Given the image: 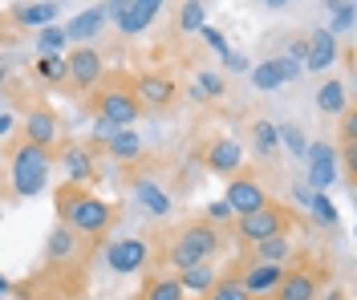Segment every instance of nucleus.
Masks as SVG:
<instances>
[{"mask_svg":"<svg viewBox=\"0 0 357 300\" xmlns=\"http://www.w3.org/2000/svg\"><path fill=\"white\" fill-rule=\"evenodd\" d=\"M276 70H280V77H284V81H296V77L305 73V61H296V57H289V53H284V57H276Z\"/></svg>","mask_w":357,"mask_h":300,"instance_id":"36","label":"nucleus"},{"mask_svg":"<svg viewBox=\"0 0 357 300\" xmlns=\"http://www.w3.org/2000/svg\"><path fill=\"white\" fill-rule=\"evenodd\" d=\"M223 203H227L231 215L240 219V215L260 211L264 203H272V199H268V191L256 183V179H248V175H231V183H227V191H223Z\"/></svg>","mask_w":357,"mask_h":300,"instance_id":"8","label":"nucleus"},{"mask_svg":"<svg viewBox=\"0 0 357 300\" xmlns=\"http://www.w3.org/2000/svg\"><path fill=\"white\" fill-rule=\"evenodd\" d=\"M252 139H256V150H260V155H276V146H280L272 122H256V126H252Z\"/></svg>","mask_w":357,"mask_h":300,"instance_id":"32","label":"nucleus"},{"mask_svg":"<svg viewBox=\"0 0 357 300\" xmlns=\"http://www.w3.org/2000/svg\"><path fill=\"white\" fill-rule=\"evenodd\" d=\"M37 73H41L45 81H66V61L61 57H41L37 61Z\"/></svg>","mask_w":357,"mask_h":300,"instance_id":"34","label":"nucleus"},{"mask_svg":"<svg viewBox=\"0 0 357 300\" xmlns=\"http://www.w3.org/2000/svg\"><path fill=\"white\" fill-rule=\"evenodd\" d=\"M329 300H345V297H341V292H333V297H329Z\"/></svg>","mask_w":357,"mask_h":300,"instance_id":"48","label":"nucleus"},{"mask_svg":"<svg viewBox=\"0 0 357 300\" xmlns=\"http://www.w3.org/2000/svg\"><path fill=\"white\" fill-rule=\"evenodd\" d=\"M102 8H106V21H118V17H122V13H126V8H130V0H106V4H102Z\"/></svg>","mask_w":357,"mask_h":300,"instance_id":"41","label":"nucleus"},{"mask_svg":"<svg viewBox=\"0 0 357 300\" xmlns=\"http://www.w3.org/2000/svg\"><path fill=\"white\" fill-rule=\"evenodd\" d=\"M321 276L309 268H284V280L276 284V300H317Z\"/></svg>","mask_w":357,"mask_h":300,"instance_id":"13","label":"nucleus"},{"mask_svg":"<svg viewBox=\"0 0 357 300\" xmlns=\"http://www.w3.org/2000/svg\"><path fill=\"white\" fill-rule=\"evenodd\" d=\"M309 211L325 223V228H337V207H333V199H329V191H312Z\"/></svg>","mask_w":357,"mask_h":300,"instance_id":"31","label":"nucleus"},{"mask_svg":"<svg viewBox=\"0 0 357 300\" xmlns=\"http://www.w3.org/2000/svg\"><path fill=\"white\" fill-rule=\"evenodd\" d=\"M337 61V37L329 29H317L309 41H305V70L309 73H325Z\"/></svg>","mask_w":357,"mask_h":300,"instance_id":"15","label":"nucleus"},{"mask_svg":"<svg viewBox=\"0 0 357 300\" xmlns=\"http://www.w3.org/2000/svg\"><path fill=\"white\" fill-rule=\"evenodd\" d=\"M102 24H106V8L93 4V8L77 13V17L66 24V41H93V37L102 33Z\"/></svg>","mask_w":357,"mask_h":300,"instance_id":"18","label":"nucleus"},{"mask_svg":"<svg viewBox=\"0 0 357 300\" xmlns=\"http://www.w3.org/2000/svg\"><path fill=\"white\" fill-rule=\"evenodd\" d=\"M106 150H110V159H118V162H138L142 159V139L126 126V130H114L110 139H106Z\"/></svg>","mask_w":357,"mask_h":300,"instance_id":"22","label":"nucleus"},{"mask_svg":"<svg viewBox=\"0 0 357 300\" xmlns=\"http://www.w3.org/2000/svg\"><path fill=\"white\" fill-rule=\"evenodd\" d=\"M37 49H41L45 57H57V53L66 49V29H57V24L37 29Z\"/></svg>","mask_w":357,"mask_h":300,"instance_id":"29","label":"nucleus"},{"mask_svg":"<svg viewBox=\"0 0 357 300\" xmlns=\"http://www.w3.org/2000/svg\"><path fill=\"white\" fill-rule=\"evenodd\" d=\"M45 255H49L53 264H66V260L77 255V235H73L69 223H57V228L49 231V239H45Z\"/></svg>","mask_w":357,"mask_h":300,"instance_id":"19","label":"nucleus"},{"mask_svg":"<svg viewBox=\"0 0 357 300\" xmlns=\"http://www.w3.org/2000/svg\"><path fill=\"white\" fill-rule=\"evenodd\" d=\"M305 159H309V187H312V191H329V187L341 179V171H337V146H333V142H309Z\"/></svg>","mask_w":357,"mask_h":300,"instance_id":"9","label":"nucleus"},{"mask_svg":"<svg viewBox=\"0 0 357 300\" xmlns=\"http://www.w3.org/2000/svg\"><path fill=\"white\" fill-rule=\"evenodd\" d=\"M45 4H53V0H45Z\"/></svg>","mask_w":357,"mask_h":300,"instance_id":"50","label":"nucleus"},{"mask_svg":"<svg viewBox=\"0 0 357 300\" xmlns=\"http://www.w3.org/2000/svg\"><path fill=\"white\" fill-rule=\"evenodd\" d=\"M268 8H284V4H289V0H264Z\"/></svg>","mask_w":357,"mask_h":300,"instance_id":"47","label":"nucleus"},{"mask_svg":"<svg viewBox=\"0 0 357 300\" xmlns=\"http://www.w3.org/2000/svg\"><path fill=\"white\" fill-rule=\"evenodd\" d=\"M130 191H134V203L146 211V215H155V219H167L171 207H175V203H171V195H167L155 179H134Z\"/></svg>","mask_w":357,"mask_h":300,"instance_id":"16","label":"nucleus"},{"mask_svg":"<svg viewBox=\"0 0 357 300\" xmlns=\"http://www.w3.org/2000/svg\"><path fill=\"white\" fill-rule=\"evenodd\" d=\"M13 21H17V24H29V29H45V24L57 21V4H45V0L17 4V8H13Z\"/></svg>","mask_w":357,"mask_h":300,"instance_id":"21","label":"nucleus"},{"mask_svg":"<svg viewBox=\"0 0 357 300\" xmlns=\"http://www.w3.org/2000/svg\"><path fill=\"white\" fill-rule=\"evenodd\" d=\"M134 97L138 106H151V110H167L175 102V81L167 73H138L134 81Z\"/></svg>","mask_w":357,"mask_h":300,"instance_id":"10","label":"nucleus"},{"mask_svg":"<svg viewBox=\"0 0 357 300\" xmlns=\"http://www.w3.org/2000/svg\"><path fill=\"white\" fill-rule=\"evenodd\" d=\"M4 292H13V284H8V280L0 276V297H4Z\"/></svg>","mask_w":357,"mask_h":300,"instance_id":"46","label":"nucleus"},{"mask_svg":"<svg viewBox=\"0 0 357 300\" xmlns=\"http://www.w3.org/2000/svg\"><path fill=\"white\" fill-rule=\"evenodd\" d=\"M220 228L215 223H191V228H183V235L175 239V248L167 252V264L171 268H195V264H207L211 255L220 252Z\"/></svg>","mask_w":357,"mask_h":300,"instance_id":"2","label":"nucleus"},{"mask_svg":"<svg viewBox=\"0 0 357 300\" xmlns=\"http://www.w3.org/2000/svg\"><path fill=\"white\" fill-rule=\"evenodd\" d=\"M138 300H187V292H183V284L175 276H155V280H146V288H142Z\"/></svg>","mask_w":357,"mask_h":300,"instance_id":"26","label":"nucleus"},{"mask_svg":"<svg viewBox=\"0 0 357 300\" xmlns=\"http://www.w3.org/2000/svg\"><path fill=\"white\" fill-rule=\"evenodd\" d=\"M317 110L321 114H333V118H341L345 110H349V97H345V86L341 81H325L321 90H317Z\"/></svg>","mask_w":357,"mask_h":300,"instance_id":"23","label":"nucleus"},{"mask_svg":"<svg viewBox=\"0 0 357 300\" xmlns=\"http://www.w3.org/2000/svg\"><path fill=\"white\" fill-rule=\"evenodd\" d=\"M106 264H110L118 276H130V272H142L151 264V244L138 239V235H126V239H114L106 248Z\"/></svg>","mask_w":357,"mask_h":300,"instance_id":"6","label":"nucleus"},{"mask_svg":"<svg viewBox=\"0 0 357 300\" xmlns=\"http://www.w3.org/2000/svg\"><path fill=\"white\" fill-rule=\"evenodd\" d=\"M13 191L21 195V199H37L45 187H49V171H53V159H49V150L41 146H33V142H21L17 150H13Z\"/></svg>","mask_w":357,"mask_h":300,"instance_id":"1","label":"nucleus"},{"mask_svg":"<svg viewBox=\"0 0 357 300\" xmlns=\"http://www.w3.org/2000/svg\"><path fill=\"white\" fill-rule=\"evenodd\" d=\"M289 228H292V211L280 207V203H264L260 211L236 219V235L244 244H260V239H272V235H289Z\"/></svg>","mask_w":357,"mask_h":300,"instance_id":"4","label":"nucleus"},{"mask_svg":"<svg viewBox=\"0 0 357 300\" xmlns=\"http://www.w3.org/2000/svg\"><path fill=\"white\" fill-rule=\"evenodd\" d=\"M0 86H4V70H0Z\"/></svg>","mask_w":357,"mask_h":300,"instance_id":"49","label":"nucleus"},{"mask_svg":"<svg viewBox=\"0 0 357 300\" xmlns=\"http://www.w3.org/2000/svg\"><path fill=\"white\" fill-rule=\"evenodd\" d=\"M276 139H280V146H289L292 155H305V150H309V142H305V130H301V126H276Z\"/></svg>","mask_w":357,"mask_h":300,"instance_id":"33","label":"nucleus"},{"mask_svg":"<svg viewBox=\"0 0 357 300\" xmlns=\"http://www.w3.org/2000/svg\"><path fill=\"white\" fill-rule=\"evenodd\" d=\"M61 166H66V183H77V187H86L89 179L98 175L89 150H82V146H69L66 155H61Z\"/></svg>","mask_w":357,"mask_h":300,"instance_id":"20","label":"nucleus"},{"mask_svg":"<svg viewBox=\"0 0 357 300\" xmlns=\"http://www.w3.org/2000/svg\"><path fill=\"white\" fill-rule=\"evenodd\" d=\"M289 57H296V61H305V41H292V45H289Z\"/></svg>","mask_w":357,"mask_h":300,"instance_id":"44","label":"nucleus"},{"mask_svg":"<svg viewBox=\"0 0 357 300\" xmlns=\"http://www.w3.org/2000/svg\"><path fill=\"white\" fill-rule=\"evenodd\" d=\"M203 162H207V171H211V175H223V179H231V175L244 166V146H240L236 139H215L211 146H207Z\"/></svg>","mask_w":357,"mask_h":300,"instance_id":"11","label":"nucleus"},{"mask_svg":"<svg viewBox=\"0 0 357 300\" xmlns=\"http://www.w3.org/2000/svg\"><path fill=\"white\" fill-rule=\"evenodd\" d=\"M252 86H256V90H264V93L280 90V86H284V77H280V70H276V61L256 65V70H252Z\"/></svg>","mask_w":357,"mask_h":300,"instance_id":"30","label":"nucleus"},{"mask_svg":"<svg viewBox=\"0 0 357 300\" xmlns=\"http://www.w3.org/2000/svg\"><path fill=\"white\" fill-rule=\"evenodd\" d=\"M199 33H203V41H207L211 49H215L220 57H227V53H231V49H227V41H223V33H220V29H207V24H203Z\"/></svg>","mask_w":357,"mask_h":300,"instance_id":"37","label":"nucleus"},{"mask_svg":"<svg viewBox=\"0 0 357 300\" xmlns=\"http://www.w3.org/2000/svg\"><path fill=\"white\" fill-rule=\"evenodd\" d=\"M175 280L183 284V292H199V297H203V292L220 280V272H215V268H211V260H207V264H195V268H183Z\"/></svg>","mask_w":357,"mask_h":300,"instance_id":"24","label":"nucleus"},{"mask_svg":"<svg viewBox=\"0 0 357 300\" xmlns=\"http://www.w3.org/2000/svg\"><path fill=\"white\" fill-rule=\"evenodd\" d=\"M142 114V106H138V97H134V86L126 81H110L102 97H98V118H106L114 130H126L134 126V118Z\"/></svg>","mask_w":357,"mask_h":300,"instance_id":"5","label":"nucleus"},{"mask_svg":"<svg viewBox=\"0 0 357 300\" xmlns=\"http://www.w3.org/2000/svg\"><path fill=\"white\" fill-rule=\"evenodd\" d=\"M61 223H69L82 235H106L114 223V203H106L102 195H89L86 187H77V195H73V203H69Z\"/></svg>","mask_w":357,"mask_h":300,"instance_id":"3","label":"nucleus"},{"mask_svg":"<svg viewBox=\"0 0 357 300\" xmlns=\"http://www.w3.org/2000/svg\"><path fill=\"white\" fill-rule=\"evenodd\" d=\"M203 24H207L203 0H183V8H178V29H183V33H199Z\"/></svg>","mask_w":357,"mask_h":300,"instance_id":"28","label":"nucleus"},{"mask_svg":"<svg viewBox=\"0 0 357 300\" xmlns=\"http://www.w3.org/2000/svg\"><path fill=\"white\" fill-rule=\"evenodd\" d=\"M199 90L207 93V97H220L223 93V77L220 73H199Z\"/></svg>","mask_w":357,"mask_h":300,"instance_id":"38","label":"nucleus"},{"mask_svg":"<svg viewBox=\"0 0 357 300\" xmlns=\"http://www.w3.org/2000/svg\"><path fill=\"white\" fill-rule=\"evenodd\" d=\"M309 199H312L309 187H296V203H305V207H309Z\"/></svg>","mask_w":357,"mask_h":300,"instance_id":"45","label":"nucleus"},{"mask_svg":"<svg viewBox=\"0 0 357 300\" xmlns=\"http://www.w3.org/2000/svg\"><path fill=\"white\" fill-rule=\"evenodd\" d=\"M57 134H61V126H57V114H53V110L37 106V110L24 114V142H33V146L49 150V146L57 142Z\"/></svg>","mask_w":357,"mask_h":300,"instance_id":"14","label":"nucleus"},{"mask_svg":"<svg viewBox=\"0 0 357 300\" xmlns=\"http://www.w3.org/2000/svg\"><path fill=\"white\" fill-rule=\"evenodd\" d=\"M167 0H130V8L118 17V29L126 33V37H134V33H142L146 24L158 17V8H162Z\"/></svg>","mask_w":357,"mask_h":300,"instance_id":"17","label":"nucleus"},{"mask_svg":"<svg viewBox=\"0 0 357 300\" xmlns=\"http://www.w3.org/2000/svg\"><path fill=\"white\" fill-rule=\"evenodd\" d=\"M337 8V17H333V24H329V33H341V29H349V24H354V0H345V4H333Z\"/></svg>","mask_w":357,"mask_h":300,"instance_id":"35","label":"nucleus"},{"mask_svg":"<svg viewBox=\"0 0 357 300\" xmlns=\"http://www.w3.org/2000/svg\"><path fill=\"white\" fill-rule=\"evenodd\" d=\"M341 139H345V146H354V142H357V114H354V110H345V114H341Z\"/></svg>","mask_w":357,"mask_h":300,"instance_id":"39","label":"nucleus"},{"mask_svg":"<svg viewBox=\"0 0 357 300\" xmlns=\"http://www.w3.org/2000/svg\"><path fill=\"white\" fill-rule=\"evenodd\" d=\"M66 77L77 86V90H93L102 77H106V61H102V53L89 45H77L73 53H69L66 61Z\"/></svg>","mask_w":357,"mask_h":300,"instance_id":"7","label":"nucleus"},{"mask_svg":"<svg viewBox=\"0 0 357 300\" xmlns=\"http://www.w3.org/2000/svg\"><path fill=\"white\" fill-rule=\"evenodd\" d=\"M93 134H98V139L106 142V139H110V134H114V126H110V122H106V118H93Z\"/></svg>","mask_w":357,"mask_h":300,"instance_id":"42","label":"nucleus"},{"mask_svg":"<svg viewBox=\"0 0 357 300\" xmlns=\"http://www.w3.org/2000/svg\"><path fill=\"white\" fill-rule=\"evenodd\" d=\"M220 219H231V207H227V203H211V207H207V223H220Z\"/></svg>","mask_w":357,"mask_h":300,"instance_id":"40","label":"nucleus"},{"mask_svg":"<svg viewBox=\"0 0 357 300\" xmlns=\"http://www.w3.org/2000/svg\"><path fill=\"white\" fill-rule=\"evenodd\" d=\"M284 280V264H260V260H252L244 272H240V284L248 288V297L260 300L268 292H276V284Z\"/></svg>","mask_w":357,"mask_h":300,"instance_id":"12","label":"nucleus"},{"mask_svg":"<svg viewBox=\"0 0 357 300\" xmlns=\"http://www.w3.org/2000/svg\"><path fill=\"white\" fill-rule=\"evenodd\" d=\"M203 300H252V297H248V288L240 284V276H220L203 292Z\"/></svg>","mask_w":357,"mask_h":300,"instance_id":"27","label":"nucleus"},{"mask_svg":"<svg viewBox=\"0 0 357 300\" xmlns=\"http://www.w3.org/2000/svg\"><path fill=\"white\" fill-rule=\"evenodd\" d=\"M252 252H256V260H260V264H289L292 244H289V235H272V239L252 244Z\"/></svg>","mask_w":357,"mask_h":300,"instance_id":"25","label":"nucleus"},{"mask_svg":"<svg viewBox=\"0 0 357 300\" xmlns=\"http://www.w3.org/2000/svg\"><path fill=\"white\" fill-rule=\"evenodd\" d=\"M13 126H17V118L4 110V114H0V139H8V134H13Z\"/></svg>","mask_w":357,"mask_h":300,"instance_id":"43","label":"nucleus"}]
</instances>
